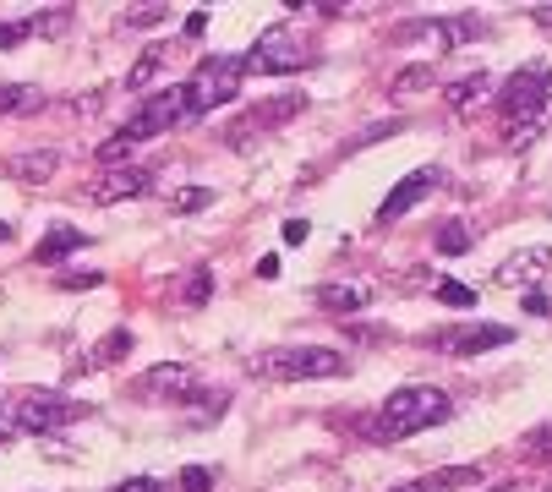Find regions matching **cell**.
I'll return each mask as SVG.
<instances>
[{
  "mask_svg": "<svg viewBox=\"0 0 552 492\" xmlns=\"http://www.w3.org/2000/svg\"><path fill=\"white\" fill-rule=\"evenodd\" d=\"M307 110V93H279V99H263V104H252V110H241L236 121H230V148H246L252 137H263V132H274V126H285V121H296V115Z\"/></svg>",
  "mask_w": 552,
  "mask_h": 492,
  "instance_id": "7",
  "label": "cell"
},
{
  "mask_svg": "<svg viewBox=\"0 0 552 492\" xmlns=\"http://www.w3.org/2000/svg\"><path fill=\"white\" fill-rule=\"evenodd\" d=\"M525 307H531V312H536V318H547V312H552V307H547V296H542V290H531V296H525Z\"/></svg>",
  "mask_w": 552,
  "mask_h": 492,
  "instance_id": "37",
  "label": "cell"
},
{
  "mask_svg": "<svg viewBox=\"0 0 552 492\" xmlns=\"http://www.w3.org/2000/svg\"><path fill=\"white\" fill-rule=\"evenodd\" d=\"M66 22H72V6H50V11H33L28 17V33H39V39H61Z\"/></svg>",
  "mask_w": 552,
  "mask_h": 492,
  "instance_id": "18",
  "label": "cell"
},
{
  "mask_svg": "<svg viewBox=\"0 0 552 492\" xmlns=\"http://www.w3.org/2000/svg\"><path fill=\"white\" fill-rule=\"evenodd\" d=\"M443 99H449V110H476V104L492 99V77L487 72H471V77H454L449 88H443Z\"/></svg>",
  "mask_w": 552,
  "mask_h": 492,
  "instance_id": "14",
  "label": "cell"
},
{
  "mask_svg": "<svg viewBox=\"0 0 552 492\" xmlns=\"http://www.w3.org/2000/svg\"><path fill=\"white\" fill-rule=\"evenodd\" d=\"M203 28H208V11H192L186 17V39H203Z\"/></svg>",
  "mask_w": 552,
  "mask_h": 492,
  "instance_id": "36",
  "label": "cell"
},
{
  "mask_svg": "<svg viewBox=\"0 0 552 492\" xmlns=\"http://www.w3.org/2000/svg\"><path fill=\"white\" fill-rule=\"evenodd\" d=\"M531 17H536V22H542V28H552V6H536V11H531Z\"/></svg>",
  "mask_w": 552,
  "mask_h": 492,
  "instance_id": "38",
  "label": "cell"
},
{
  "mask_svg": "<svg viewBox=\"0 0 552 492\" xmlns=\"http://www.w3.org/2000/svg\"><path fill=\"white\" fill-rule=\"evenodd\" d=\"M394 492H427V482H405V487H394Z\"/></svg>",
  "mask_w": 552,
  "mask_h": 492,
  "instance_id": "39",
  "label": "cell"
},
{
  "mask_svg": "<svg viewBox=\"0 0 552 492\" xmlns=\"http://www.w3.org/2000/svg\"><path fill=\"white\" fill-rule=\"evenodd\" d=\"M252 372L263 383H307V378H339L345 356L334 345H274L252 356Z\"/></svg>",
  "mask_w": 552,
  "mask_h": 492,
  "instance_id": "3",
  "label": "cell"
},
{
  "mask_svg": "<svg viewBox=\"0 0 552 492\" xmlns=\"http://www.w3.org/2000/svg\"><path fill=\"white\" fill-rule=\"evenodd\" d=\"M154 192V170L148 164H110L88 181V197L93 203H126V197H143Z\"/></svg>",
  "mask_w": 552,
  "mask_h": 492,
  "instance_id": "9",
  "label": "cell"
},
{
  "mask_svg": "<svg viewBox=\"0 0 552 492\" xmlns=\"http://www.w3.org/2000/svg\"><path fill=\"white\" fill-rule=\"evenodd\" d=\"M432 82H438V66H405V72L389 82V88H394V93H421V88H432Z\"/></svg>",
  "mask_w": 552,
  "mask_h": 492,
  "instance_id": "24",
  "label": "cell"
},
{
  "mask_svg": "<svg viewBox=\"0 0 552 492\" xmlns=\"http://www.w3.org/2000/svg\"><path fill=\"white\" fill-rule=\"evenodd\" d=\"M432 186H438V170H432V164H421V170H410L405 181H399L394 192L383 197V208H378V225H394V219H405L410 208H416L421 197L432 192Z\"/></svg>",
  "mask_w": 552,
  "mask_h": 492,
  "instance_id": "11",
  "label": "cell"
},
{
  "mask_svg": "<svg viewBox=\"0 0 552 492\" xmlns=\"http://www.w3.org/2000/svg\"><path fill=\"white\" fill-rule=\"evenodd\" d=\"M61 285L66 290H93V285H99V274H93V268H88V274H61Z\"/></svg>",
  "mask_w": 552,
  "mask_h": 492,
  "instance_id": "34",
  "label": "cell"
},
{
  "mask_svg": "<svg viewBox=\"0 0 552 492\" xmlns=\"http://www.w3.org/2000/svg\"><path fill=\"white\" fill-rule=\"evenodd\" d=\"M241 55H208V61H197V72L181 82L186 93V115H214L219 104H230L241 93Z\"/></svg>",
  "mask_w": 552,
  "mask_h": 492,
  "instance_id": "5",
  "label": "cell"
},
{
  "mask_svg": "<svg viewBox=\"0 0 552 492\" xmlns=\"http://www.w3.org/2000/svg\"><path fill=\"white\" fill-rule=\"evenodd\" d=\"M312 61H317V50L307 39H296V33H263V39L241 55V66L252 77H296V72H307Z\"/></svg>",
  "mask_w": 552,
  "mask_h": 492,
  "instance_id": "6",
  "label": "cell"
},
{
  "mask_svg": "<svg viewBox=\"0 0 552 492\" xmlns=\"http://www.w3.org/2000/svg\"><path fill=\"white\" fill-rule=\"evenodd\" d=\"M33 104H39V88H33V82H0V115L33 110Z\"/></svg>",
  "mask_w": 552,
  "mask_h": 492,
  "instance_id": "19",
  "label": "cell"
},
{
  "mask_svg": "<svg viewBox=\"0 0 552 492\" xmlns=\"http://www.w3.org/2000/svg\"><path fill=\"white\" fill-rule=\"evenodd\" d=\"M159 61H164V44H148V50L132 61V72H126V88H148L154 72H159Z\"/></svg>",
  "mask_w": 552,
  "mask_h": 492,
  "instance_id": "21",
  "label": "cell"
},
{
  "mask_svg": "<svg viewBox=\"0 0 552 492\" xmlns=\"http://www.w3.org/2000/svg\"><path fill=\"white\" fill-rule=\"evenodd\" d=\"M126 350H132V328H110V334L99 339V350L88 356V367H110V361H121Z\"/></svg>",
  "mask_w": 552,
  "mask_h": 492,
  "instance_id": "17",
  "label": "cell"
},
{
  "mask_svg": "<svg viewBox=\"0 0 552 492\" xmlns=\"http://www.w3.org/2000/svg\"><path fill=\"white\" fill-rule=\"evenodd\" d=\"M547 93H552V66H520L509 82H503V93H498V110H503V121L514 126V143L520 137H536V115H542V104H547Z\"/></svg>",
  "mask_w": 552,
  "mask_h": 492,
  "instance_id": "4",
  "label": "cell"
},
{
  "mask_svg": "<svg viewBox=\"0 0 552 492\" xmlns=\"http://www.w3.org/2000/svg\"><path fill=\"white\" fill-rule=\"evenodd\" d=\"M214 203V192L208 186H181V192H170V214H197V208Z\"/></svg>",
  "mask_w": 552,
  "mask_h": 492,
  "instance_id": "25",
  "label": "cell"
},
{
  "mask_svg": "<svg viewBox=\"0 0 552 492\" xmlns=\"http://www.w3.org/2000/svg\"><path fill=\"white\" fill-rule=\"evenodd\" d=\"M82 416V405L77 400H61V394H28L17 410H11V421H17V432H55V427H66V421H77Z\"/></svg>",
  "mask_w": 552,
  "mask_h": 492,
  "instance_id": "10",
  "label": "cell"
},
{
  "mask_svg": "<svg viewBox=\"0 0 552 492\" xmlns=\"http://www.w3.org/2000/svg\"><path fill=\"white\" fill-rule=\"evenodd\" d=\"M208 296H214V274H208V268H192V274H186L181 301H186V307H208Z\"/></svg>",
  "mask_w": 552,
  "mask_h": 492,
  "instance_id": "23",
  "label": "cell"
},
{
  "mask_svg": "<svg viewBox=\"0 0 552 492\" xmlns=\"http://www.w3.org/2000/svg\"><path fill=\"white\" fill-rule=\"evenodd\" d=\"M175 121H186V93L181 88H164V93H148L143 104H137V115L121 126V132L110 137V143L99 148V164L110 170V164H121L126 154H132L137 143H148V137H159L164 126H175Z\"/></svg>",
  "mask_w": 552,
  "mask_h": 492,
  "instance_id": "2",
  "label": "cell"
},
{
  "mask_svg": "<svg viewBox=\"0 0 552 492\" xmlns=\"http://www.w3.org/2000/svg\"><path fill=\"white\" fill-rule=\"evenodd\" d=\"M82 246H88V236H82V230H72V225H55L50 236H44L39 246H33V257H39V263H61L66 252H82Z\"/></svg>",
  "mask_w": 552,
  "mask_h": 492,
  "instance_id": "16",
  "label": "cell"
},
{
  "mask_svg": "<svg viewBox=\"0 0 552 492\" xmlns=\"http://www.w3.org/2000/svg\"><path fill=\"white\" fill-rule=\"evenodd\" d=\"M405 121H378V126H367V132L356 137V148H367V143H378V137H389V132H399Z\"/></svg>",
  "mask_w": 552,
  "mask_h": 492,
  "instance_id": "31",
  "label": "cell"
},
{
  "mask_svg": "<svg viewBox=\"0 0 552 492\" xmlns=\"http://www.w3.org/2000/svg\"><path fill=\"white\" fill-rule=\"evenodd\" d=\"M110 492H164V482H159V476H132V482H121Z\"/></svg>",
  "mask_w": 552,
  "mask_h": 492,
  "instance_id": "32",
  "label": "cell"
},
{
  "mask_svg": "<svg viewBox=\"0 0 552 492\" xmlns=\"http://www.w3.org/2000/svg\"><path fill=\"white\" fill-rule=\"evenodd\" d=\"M481 482V465H449L427 482V492H454V487H476Z\"/></svg>",
  "mask_w": 552,
  "mask_h": 492,
  "instance_id": "20",
  "label": "cell"
},
{
  "mask_svg": "<svg viewBox=\"0 0 552 492\" xmlns=\"http://www.w3.org/2000/svg\"><path fill=\"white\" fill-rule=\"evenodd\" d=\"M181 487H186V492H214V471H208V465H186V471H181Z\"/></svg>",
  "mask_w": 552,
  "mask_h": 492,
  "instance_id": "29",
  "label": "cell"
},
{
  "mask_svg": "<svg viewBox=\"0 0 552 492\" xmlns=\"http://www.w3.org/2000/svg\"><path fill=\"white\" fill-rule=\"evenodd\" d=\"M132 28H154V22H164V6H143V11H132Z\"/></svg>",
  "mask_w": 552,
  "mask_h": 492,
  "instance_id": "33",
  "label": "cell"
},
{
  "mask_svg": "<svg viewBox=\"0 0 552 492\" xmlns=\"http://www.w3.org/2000/svg\"><path fill=\"white\" fill-rule=\"evenodd\" d=\"M28 39V22H0V50H17Z\"/></svg>",
  "mask_w": 552,
  "mask_h": 492,
  "instance_id": "30",
  "label": "cell"
},
{
  "mask_svg": "<svg viewBox=\"0 0 552 492\" xmlns=\"http://www.w3.org/2000/svg\"><path fill=\"white\" fill-rule=\"evenodd\" d=\"M55 164H61L55 148H33V154L6 159V175H11V181H22V186H39V181H50V175H55Z\"/></svg>",
  "mask_w": 552,
  "mask_h": 492,
  "instance_id": "13",
  "label": "cell"
},
{
  "mask_svg": "<svg viewBox=\"0 0 552 492\" xmlns=\"http://www.w3.org/2000/svg\"><path fill=\"white\" fill-rule=\"evenodd\" d=\"M438 301H443V307H454V312H465L476 301V290L460 285V279H438Z\"/></svg>",
  "mask_w": 552,
  "mask_h": 492,
  "instance_id": "28",
  "label": "cell"
},
{
  "mask_svg": "<svg viewBox=\"0 0 552 492\" xmlns=\"http://www.w3.org/2000/svg\"><path fill=\"white\" fill-rule=\"evenodd\" d=\"M487 492H525L520 482H503V487H487Z\"/></svg>",
  "mask_w": 552,
  "mask_h": 492,
  "instance_id": "40",
  "label": "cell"
},
{
  "mask_svg": "<svg viewBox=\"0 0 552 492\" xmlns=\"http://www.w3.org/2000/svg\"><path fill=\"white\" fill-rule=\"evenodd\" d=\"M0 432H6V410H0Z\"/></svg>",
  "mask_w": 552,
  "mask_h": 492,
  "instance_id": "41",
  "label": "cell"
},
{
  "mask_svg": "<svg viewBox=\"0 0 552 492\" xmlns=\"http://www.w3.org/2000/svg\"><path fill=\"white\" fill-rule=\"evenodd\" d=\"M552 263V252H547V246H536V252H525V263H509V268H498V279H503V285H514V279H525V268H531V274H536V268H547Z\"/></svg>",
  "mask_w": 552,
  "mask_h": 492,
  "instance_id": "27",
  "label": "cell"
},
{
  "mask_svg": "<svg viewBox=\"0 0 552 492\" xmlns=\"http://www.w3.org/2000/svg\"><path fill=\"white\" fill-rule=\"evenodd\" d=\"M514 328L509 323H465V328H443V334H432L427 345L443 350V356H481V350H498L509 345Z\"/></svg>",
  "mask_w": 552,
  "mask_h": 492,
  "instance_id": "8",
  "label": "cell"
},
{
  "mask_svg": "<svg viewBox=\"0 0 552 492\" xmlns=\"http://www.w3.org/2000/svg\"><path fill=\"white\" fill-rule=\"evenodd\" d=\"M307 230H312L307 219H285V241H290V246H301V241H307Z\"/></svg>",
  "mask_w": 552,
  "mask_h": 492,
  "instance_id": "35",
  "label": "cell"
},
{
  "mask_svg": "<svg viewBox=\"0 0 552 492\" xmlns=\"http://www.w3.org/2000/svg\"><path fill=\"white\" fill-rule=\"evenodd\" d=\"M465 246H471V230H465V219H449V225L438 230V257H465Z\"/></svg>",
  "mask_w": 552,
  "mask_h": 492,
  "instance_id": "22",
  "label": "cell"
},
{
  "mask_svg": "<svg viewBox=\"0 0 552 492\" xmlns=\"http://www.w3.org/2000/svg\"><path fill=\"white\" fill-rule=\"evenodd\" d=\"M312 301H317L323 312H361V307L372 301V290H367V285H317Z\"/></svg>",
  "mask_w": 552,
  "mask_h": 492,
  "instance_id": "15",
  "label": "cell"
},
{
  "mask_svg": "<svg viewBox=\"0 0 552 492\" xmlns=\"http://www.w3.org/2000/svg\"><path fill=\"white\" fill-rule=\"evenodd\" d=\"M449 394L432 389V383H410V389H394L389 400L378 405V416L367 421L372 438L383 443H399V438H416V432L438 427V421H449Z\"/></svg>",
  "mask_w": 552,
  "mask_h": 492,
  "instance_id": "1",
  "label": "cell"
},
{
  "mask_svg": "<svg viewBox=\"0 0 552 492\" xmlns=\"http://www.w3.org/2000/svg\"><path fill=\"white\" fill-rule=\"evenodd\" d=\"M525 460L552 465V421H542L536 432H525Z\"/></svg>",
  "mask_w": 552,
  "mask_h": 492,
  "instance_id": "26",
  "label": "cell"
},
{
  "mask_svg": "<svg viewBox=\"0 0 552 492\" xmlns=\"http://www.w3.org/2000/svg\"><path fill=\"white\" fill-rule=\"evenodd\" d=\"M132 389L137 394H192V367H181V361H159V367H148Z\"/></svg>",
  "mask_w": 552,
  "mask_h": 492,
  "instance_id": "12",
  "label": "cell"
}]
</instances>
